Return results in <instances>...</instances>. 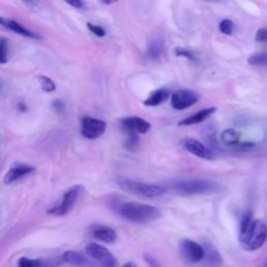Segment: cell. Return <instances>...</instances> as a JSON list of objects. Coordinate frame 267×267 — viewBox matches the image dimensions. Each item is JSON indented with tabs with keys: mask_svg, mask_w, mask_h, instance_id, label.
Masks as SVG:
<instances>
[{
	"mask_svg": "<svg viewBox=\"0 0 267 267\" xmlns=\"http://www.w3.org/2000/svg\"><path fill=\"white\" fill-rule=\"evenodd\" d=\"M118 212L122 218L135 224H146L157 220L162 215L159 208L136 202L122 203L118 208Z\"/></svg>",
	"mask_w": 267,
	"mask_h": 267,
	"instance_id": "obj_1",
	"label": "cell"
},
{
	"mask_svg": "<svg viewBox=\"0 0 267 267\" xmlns=\"http://www.w3.org/2000/svg\"><path fill=\"white\" fill-rule=\"evenodd\" d=\"M174 192L180 195H204L211 194L219 191L220 186L216 182L204 179L186 180L174 184L172 186Z\"/></svg>",
	"mask_w": 267,
	"mask_h": 267,
	"instance_id": "obj_2",
	"label": "cell"
},
{
	"mask_svg": "<svg viewBox=\"0 0 267 267\" xmlns=\"http://www.w3.org/2000/svg\"><path fill=\"white\" fill-rule=\"evenodd\" d=\"M267 240V227L261 220H254L243 235L239 236L242 248L248 251L261 248Z\"/></svg>",
	"mask_w": 267,
	"mask_h": 267,
	"instance_id": "obj_3",
	"label": "cell"
},
{
	"mask_svg": "<svg viewBox=\"0 0 267 267\" xmlns=\"http://www.w3.org/2000/svg\"><path fill=\"white\" fill-rule=\"evenodd\" d=\"M119 186L122 190L129 192V193L150 198L162 196L167 191L166 187L161 186V185L142 183L133 180H122L119 182Z\"/></svg>",
	"mask_w": 267,
	"mask_h": 267,
	"instance_id": "obj_4",
	"label": "cell"
},
{
	"mask_svg": "<svg viewBox=\"0 0 267 267\" xmlns=\"http://www.w3.org/2000/svg\"><path fill=\"white\" fill-rule=\"evenodd\" d=\"M83 190L84 187L81 185H74V186H72L64 193L61 205L53 208L47 213L56 215V216H64V215L68 214L72 210L74 205H76V200Z\"/></svg>",
	"mask_w": 267,
	"mask_h": 267,
	"instance_id": "obj_5",
	"label": "cell"
},
{
	"mask_svg": "<svg viewBox=\"0 0 267 267\" xmlns=\"http://www.w3.org/2000/svg\"><path fill=\"white\" fill-rule=\"evenodd\" d=\"M86 253L98 261L103 267H117V260L115 256L111 251L95 242H90L87 244Z\"/></svg>",
	"mask_w": 267,
	"mask_h": 267,
	"instance_id": "obj_6",
	"label": "cell"
},
{
	"mask_svg": "<svg viewBox=\"0 0 267 267\" xmlns=\"http://www.w3.org/2000/svg\"><path fill=\"white\" fill-rule=\"evenodd\" d=\"M198 100V94L189 89H181L172 94V107L176 111L186 110L196 105Z\"/></svg>",
	"mask_w": 267,
	"mask_h": 267,
	"instance_id": "obj_7",
	"label": "cell"
},
{
	"mask_svg": "<svg viewBox=\"0 0 267 267\" xmlns=\"http://www.w3.org/2000/svg\"><path fill=\"white\" fill-rule=\"evenodd\" d=\"M181 254L185 260L190 263H198L204 260L205 250L203 244L191 239H184L180 244Z\"/></svg>",
	"mask_w": 267,
	"mask_h": 267,
	"instance_id": "obj_8",
	"label": "cell"
},
{
	"mask_svg": "<svg viewBox=\"0 0 267 267\" xmlns=\"http://www.w3.org/2000/svg\"><path fill=\"white\" fill-rule=\"evenodd\" d=\"M107 123L92 117H84L81 120V135L87 139H97L105 134Z\"/></svg>",
	"mask_w": 267,
	"mask_h": 267,
	"instance_id": "obj_9",
	"label": "cell"
},
{
	"mask_svg": "<svg viewBox=\"0 0 267 267\" xmlns=\"http://www.w3.org/2000/svg\"><path fill=\"white\" fill-rule=\"evenodd\" d=\"M121 128L125 134L137 133V134H146L151 131L152 124L146 121L143 118L140 117H125L120 121Z\"/></svg>",
	"mask_w": 267,
	"mask_h": 267,
	"instance_id": "obj_10",
	"label": "cell"
},
{
	"mask_svg": "<svg viewBox=\"0 0 267 267\" xmlns=\"http://www.w3.org/2000/svg\"><path fill=\"white\" fill-rule=\"evenodd\" d=\"M184 147L186 148V151L188 153H192L193 155H195V157H198L200 159L212 160L214 157V154L209 147L195 139L189 138L187 140H185Z\"/></svg>",
	"mask_w": 267,
	"mask_h": 267,
	"instance_id": "obj_11",
	"label": "cell"
},
{
	"mask_svg": "<svg viewBox=\"0 0 267 267\" xmlns=\"http://www.w3.org/2000/svg\"><path fill=\"white\" fill-rule=\"evenodd\" d=\"M203 247L205 250L203 261H205L207 265H209L211 267L220 266L222 264V258L219 254L218 249L215 248L214 244H212L209 241H205Z\"/></svg>",
	"mask_w": 267,
	"mask_h": 267,
	"instance_id": "obj_12",
	"label": "cell"
},
{
	"mask_svg": "<svg viewBox=\"0 0 267 267\" xmlns=\"http://www.w3.org/2000/svg\"><path fill=\"white\" fill-rule=\"evenodd\" d=\"M216 108H206L198 111L197 113L191 115L187 118H185V119L181 120L179 122L180 127H189V125H193V124H197V123H202L204 122L206 119H208L210 116H212L215 112H216Z\"/></svg>",
	"mask_w": 267,
	"mask_h": 267,
	"instance_id": "obj_13",
	"label": "cell"
},
{
	"mask_svg": "<svg viewBox=\"0 0 267 267\" xmlns=\"http://www.w3.org/2000/svg\"><path fill=\"white\" fill-rule=\"evenodd\" d=\"M35 172V167L29 165H18L11 168L4 175V183L12 184L14 182L18 181L21 177H23L29 173Z\"/></svg>",
	"mask_w": 267,
	"mask_h": 267,
	"instance_id": "obj_14",
	"label": "cell"
},
{
	"mask_svg": "<svg viewBox=\"0 0 267 267\" xmlns=\"http://www.w3.org/2000/svg\"><path fill=\"white\" fill-rule=\"evenodd\" d=\"M170 96H172V93L168 89H158V90H154L150 94V96L144 100V105L146 107H158L164 103Z\"/></svg>",
	"mask_w": 267,
	"mask_h": 267,
	"instance_id": "obj_15",
	"label": "cell"
},
{
	"mask_svg": "<svg viewBox=\"0 0 267 267\" xmlns=\"http://www.w3.org/2000/svg\"><path fill=\"white\" fill-rule=\"evenodd\" d=\"M92 236L95 239L99 241H102L105 243L112 244L117 240V234L113 229L108 228V227H99L93 229Z\"/></svg>",
	"mask_w": 267,
	"mask_h": 267,
	"instance_id": "obj_16",
	"label": "cell"
},
{
	"mask_svg": "<svg viewBox=\"0 0 267 267\" xmlns=\"http://www.w3.org/2000/svg\"><path fill=\"white\" fill-rule=\"evenodd\" d=\"M163 50H164V42L161 38H154L148 44L147 57L151 60H158L162 57Z\"/></svg>",
	"mask_w": 267,
	"mask_h": 267,
	"instance_id": "obj_17",
	"label": "cell"
},
{
	"mask_svg": "<svg viewBox=\"0 0 267 267\" xmlns=\"http://www.w3.org/2000/svg\"><path fill=\"white\" fill-rule=\"evenodd\" d=\"M203 137L207 141L208 144H209L210 150L212 148L217 147L218 141H217V128L216 125L214 124H207L206 127L203 128Z\"/></svg>",
	"mask_w": 267,
	"mask_h": 267,
	"instance_id": "obj_18",
	"label": "cell"
},
{
	"mask_svg": "<svg viewBox=\"0 0 267 267\" xmlns=\"http://www.w3.org/2000/svg\"><path fill=\"white\" fill-rule=\"evenodd\" d=\"M63 260L71 265L83 266L87 263L86 257L76 250H67L63 254Z\"/></svg>",
	"mask_w": 267,
	"mask_h": 267,
	"instance_id": "obj_19",
	"label": "cell"
},
{
	"mask_svg": "<svg viewBox=\"0 0 267 267\" xmlns=\"http://www.w3.org/2000/svg\"><path fill=\"white\" fill-rule=\"evenodd\" d=\"M220 138L221 142L226 145L236 147L240 143V134L233 129H228L222 132Z\"/></svg>",
	"mask_w": 267,
	"mask_h": 267,
	"instance_id": "obj_20",
	"label": "cell"
},
{
	"mask_svg": "<svg viewBox=\"0 0 267 267\" xmlns=\"http://www.w3.org/2000/svg\"><path fill=\"white\" fill-rule=\"evenodd\" d=\"M4 25L10 28L11 31H13L14 33L16 34H19L21 36H24V37H28V38H39L38 36L33 34L32 32H29L28 29H26L24 26H22L20 23H18V22L16 21H13V20H4Z\"/></svg>",
	"mask_w": 267,
	"mask_h": 267,
	"instance_id": "obj_21",
	"label": "cell"
},
{
	"mask_svg": "<svg viewBox=\"0 0 267 267\" xmlns=\"http://www.w3.org/2000/svg\"><path fill=\"white\" fill-rule=\"evenodd\" d=\"M248 63L250 66H255V67L267 66V53H257V54L251 55L248 58Z\"/></svg>",
	"mask_w": 267,
	"mask_h": 267,
	"instance_id": "obj_22",
	"label": "cell"
},
{
	"mask_svg": "<svg viewBox=\"0 0 267 267\" xmlns=\"http://www.w3.org/2000/svg\"><path fill=\"white\" fill-rule=\"evenodd\" d=\"M128 139L125 141L124 146L129 152H135L139 146V135L137 133L127 134Z\"/></svg>",
	"mask_w": 267,
	"mask_h": 267,
	"instance_id": "obj_23",
	"label": "cell"
},
{
	"mask_svg": "<svg viewBox=\"0 0 267 267\" xmlns=\"http://www.w3.org/2000/svg\"><path fill=\"white\" fill-rule=\"evenodd\" d=\"M9 60V41L0 37V64H5Z\"/></svg>",
	"mask_w": 267,
	"mask_h": 267,
	"instance_id": "obj_24",
	"label": "cell"
},
{
	"mask_svg": "<svg viewBox=\"0 0 267 267\" xmlns=\"http://www.w3.org/2000/svg\"><path fill=\"white\" fill-rule=\"evenodd\" d=\"M39 80H40L42 90L44 92H54L57 89L55 81L51 78L45 76H40Z\"/></svg>",
	"mask_w": 267,
	"mask_h": 267,
	"instance_id": "obj_25",
	"label": "cell"
},
{
	"mask_svg": "<svg viewBox=\"0 0 267 267\" xmlns=\"http://www.w3.org/2000/svg\"><path fill=\"white\" fill-rule=\"evenodd\" d=\"M254 221V218H253V212L251 211H248L247 212L246 214L243 215V217L241 219V222H240V232H239V236L243 235L244 233L247 232V229L249 228V226L251 225V222Z\"/></svg>",
	"mask_w": 267,
	"mask_h": 267,
	"instance_id": "obj_26",
	"label": "cell"
},
{
	"mask_svg": "<svg viewBox=\"0 0 267 267\" xmlns=\"http://www.w3.org/2000/svg\"><path fill=\"white\" fill-rule=\"evenodd\" d=\"M219 31L226 35V36H231L233 35L234 33V29H235V24L234 22L232 20H229V19H224L222 20L220 23H219Z\"/></svg>",
	"mask_w": 267,
	"mask_h": 267,
	"instance_id": "obj_27",
	"label": "cell"
},
{
	"mask_svg": "<svg viewBox=\"0 0 267 267\" xmlns=\"http://www.w3.org/2000/svg\"><path fill=\"white\" fill-rule=\"evenodd\" d=\"M174 51H175L176 57H185V58H187V60H189L191 62H194V63L197 62V57H195V55L193 54V51L192 50H189L187 48H183V47H176Z\"/></svg>",
	"mask_w": 267,
	"mask_h": 267,
	"instance_id": "obj_28",
	"label": "cell"
},
{
	"mask_svg": "<svg viewBox=\"0 0 267 267\" xmlns=\"http://www.w3.org/2000/svg\"><path fill=\"white\" fill-rule=\"evenodd\" d=\"M42 261L40 259H29L27 257H21L18 260V267H41Z\"/></svg>",
	"mask_w": 267,
	"mask_h": 267,
	"instance_id": "obj_29",
	"label": "cell"
},
{
	"mask_svg": "<svg viewBox=\"0 0 267 267\" xmlns=\"http://www.w3.org/2000/svg\"><path fill=\"white\" fill-rule=\"evenodd\" d=\"M87 26H88L89 29H90V32L92 34H94L95 36L100 37V38H101V37H105L106 36V31L101 26H99V25H95V24H92V23H88Z\"/></svg>",
	"mask_w": 267,
	"mask_h": 267,
	"instance_id": "obj_30",
	"label": "cell"
},
{
	"mask_svg": "<svg viewBox=\"0 0 267 267\" xmlns=\"http://www.w3.org/2000/svg\"><path fill=\"white\" fill-rule=\"evenodd\" d=\"M51 106H53L54 110L56 111L57 113L58 114H64L65 113V111H66V105H65V102L62 101V100H55L53 103H51Z\"/></svg>",
	"mask_w": 267,
	"mask_h": 267,
	"instance_id": "obj_31",
	"label": "cell"
},
{
	"mask_svg": "<svg viewBox=\"0 0 267 267\" xmlns=\"http://www.w3.org/2000/svg\"><path fill=\"white\" fill-rule=\"evenodd\" d=\"M255 40L259 43H267V28H260L256 34Z\"/></svg>",
	"mask_w": 267,
	"mask_h": 267,
	"instance_id": "obj_32",
	"label": "cell"
},
{
	"mask_svg": "<svg viewBox=\"0 0 267 267\" xmlns=\"http://www.w3.org/2000/svg\"><path fill=\"white\" fill-rule=\"evenodd\" d=\"M67 3L72 5L73 7H76V9H81V7L84 6V3L79 1V0H71V1H67Z\"/></svg>",
	"mask_w": 267,
	"mask_h": 267,
	"instance_id": "obj_33",
	"label": "cell"
},
{
	"mask_svg": "<svg viewBox=\"0 0 267 267\" xmlns=\"http://www.w3.org/2000/svg\"><path fill=\"white\" fill-rule=\"evenodd\" d=\"M18 108L19 110L21 111V112H26V106H25V103L24 102H19L18 103Z\"/></svg>",
	"mask_w": 267,
	"mask_h": 267,
	"instance_id": "obj_34",
	"label": "cell"
},
{
	"mask_svg": "<svg viewBox=\"0 0 267 267\" xmlns=\"http://www.w3.org/2000/svg\"><path fill=\"white\" fill-rule=\"evenodd\" d=\"M122 267H137L135 263H133V262H127L125 264H123Z\"/></svg>",
	"mask_w": 267,
	"mask_h": 267,
	"instance_id": "obj_35",
	"label": "cell"
},
{
	"mask_svg": "<svg viewBox=\"0 0 267 267\" xmlns=\"http://www.w3.org/2000/svg\"><path fill=\"white\" fill-rule=\"evenodd\" d=\"M0 25H4V19L2 17H0Z\"/></svg>",
	"mask_w": 267,
	"mask_h": 267,
	"instance_id": "obj_36",
	"label": "cell"
},
{
	"mask_svg": "<svg viewBox=\"0 0 267 267\" xmlns=\"http://www.w3.org/2000/svg\"><path fill=\"white\" fill-rule=\"evenodd\" d=\"M102 3H105V4H112V3H114V1H105V0H103Z\"/></svg>",
	"mask_w": 267,
	"mask_h": 267,
	"instance_id": "obj_37",
	"label": "cell"
},
{
	"mask_svg": "<svg viewBox=\"0 0 267 267\" xmlns=\"http://www.w3.org/2000/svg\"><path fill=\"white\" fill-rule=\"evenodd\" d=\"M1 91H2V84L0 83V92H1Z\"/></svg>",
	"mask_w": 267,
	"mask_h": 267,
	"instance_id": "obj_38",
	"label": "cell"
}]
</instances>
